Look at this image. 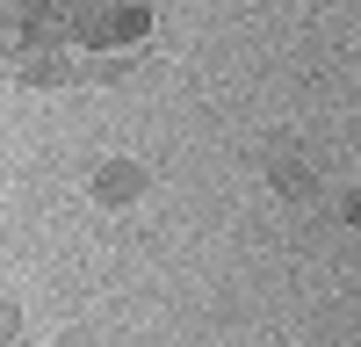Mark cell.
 I'll list each match as a JSON object with an SVG mask.
<instances>
[{"instance_id":"obj_10","label":"cell","mask_w":361,"mask_h":347,"mask_svg":"<svg viewBox=\"0 0 361 347\" xmlns=\"http://www.w3.org/2000/svg\"><path fill=\"white\" fill-rule=\"evenodd\" d=\"M15 347H37V340H15Z\"/></svg>"},{"instance_id":"obj_4","label":"cell","mask_w":361,"mask_h":347,"mask_svg":"<svg viewBox=\"0 0 361 347\" xmlns=\"http://www.w3.org/2000/svg\"><path fill=\"white\" fill-rule=\"evenodd\" d=\"M145 188H152V174H145L137 159H123V152H109V159L87 166V195H94L102 210H130Z\"/></svg>"},{"instance_id":"obj_1","label":"cell","mask_w":361,"mask_h":347,"mask_svg":"<svg viewBox=\"0 0 361 347\" xmlns=\"http://www.w3.org/2000/svg\"><path fill=\"white\" fill-rule=\"evenodd\" d=\"M152 37V0H73V44L94 58H116Z\"/></svg>"},{"instance_id":"obj_9","label":"cell","mask_w":361,"mask_h":347,"mask_svg":"<svg viewBox=\"0 0 361 347\" xmlns=\"http://www.w3.org/2000/svg\"><path fill=\"white\" fill-rule=\"evenodd\" d=\"M8 73H15V44L0 37V80H8Z\"/></svg>"},{"instance_id":"obj_5","label":"cell","mask_w":361,"mask_h":347,"mask_svg":"<svg viewBox=\"0 0 361 347\" xmlns=\"http://www.w3.org/2000/svg\"><path fill=\"white\" fill-rule=\"evenodd\" d=\"M267 181H275L282 195H311V166H304V159H275V166H267Z\"/></svg>"},{"instance_id":"obj_8","label":"cell","mask_w":361,"mask_h":347,"mask_svg":"<svg viewBox=\"0 0 361 347\" xmlns=\"http://www.w3.org/2000/svg\"><path fill=\"white\" fill-rule=\"evenodd\" d=\"M347 224L361 231V188H347Z\"/></svg>"},{"instance_id":"obj_7","label":"cell","mask_w":361,"mask_h":347,"mask_svg":"<svg viewBox=\"0 0 361 347\" xmlns=\"http://www.w3.org/2000/svg\"><path fill=\"white\" fill-rule=\"evenodd\" d=\"M15 340H22V304L0 297V347H15Z\"/></svg>"},{"instance_id":"obj_2","label":"cell","mask_w":361,"mask_h":347,"mask_svg":"<svg viewBox=\"0 0 361 347\" xmlns=\"http://www.w3.org/2000/svg\"><path fill=\"white\" fill-rule=\"evenodd\" d=\"M8 44H73V0H0Z\"/></svg>"},{"instance_id":"obj_3","label":"cell","mask_w":361,"mask_h":347,"mask_svg":"<svg viewBox=\"0 0 361 347\" xmlns=\"http://www.w3.org/2000/svg\"><path fill=\"white\" fill-rule=\"evenodd\" d=\"M15 87H37V95H51V87H73L80 80V58L66 44H15Z\"/></svg>"},{"instance_id":"obj_6","label":"cell","mask_w":361,"mask_h":347,"mask_svg":"<svg viewBox=\"0 0 361 347\" xmlns=\"http://www.w3.org/2000/svg\"><path fill=\"white\" fill-rule=\"evenodd\" d=\"M80 80H94V87H116V80H130V66H123V58H87V66H80Z\"/></svg>"}]
</instances>
